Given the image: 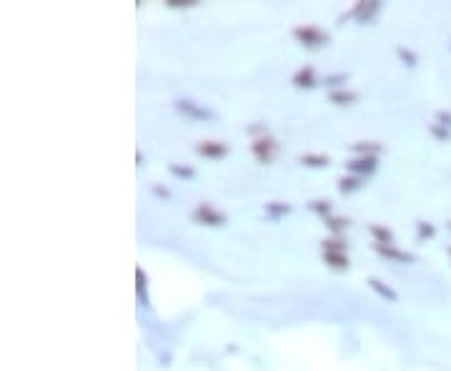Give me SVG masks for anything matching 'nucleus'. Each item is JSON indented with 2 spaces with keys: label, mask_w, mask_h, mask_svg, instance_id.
Returning a JSON list of instances; mask_svg holds the SVG:
<instances>
[{
  "label": "nucleus",
  "mask_w": 451,
  "mask_h": 371,
  "mask_svg": "<svg viewBox=\"0 0 451 371\" xmlns=\"http://www.w3.org/2000/svg\"><path fill=\"white\" fill-rule=\"evenodd\" d=\"M396 56H399L401 58V61H404V63L406 66H416V61H419V58H416L414 56V53H411V51H406V48H396Z\"/></svg>",
  "instance_id": "4be33fe9"
},
{
  "label": "nucleus",
  "mask_w": 451,
  "mask_h": 371,
  "mask_svg": "<svg viewBox=\"0 0 451 371\" xmlns=\"http://www.w3.org/2000/svg\"><path fill=\"white\" fill-rule=\"evenodd\" d=\"M361 186H363V178H358V176H343V178H338V191H341L343 196L356 194Z\"/></svg>",
  "instance_id": "4468645a"
},
{
  "label": "nucleus",
  "mask_w": 451,
  "mask_h": 371,
  "mask_svg": "<svg viewBox=\"0 0 451 371\" xmlns=\"http://www.w3.org/2000/svg\"><path fill=\"white\" fill-rule=\"evenodd\" d=\"M323 263L336 268V271H348V266H351L346 254H323Z\"/></svg>",
  "instance_id": "dca6fc26"
},
{
  "label": "nucleus",
  "mask_w": 451,
  "mask_h": 371,
  "mask_svg": "<svg viewBox=\"0 0 451 371\" xmlns=\"http://www.w3.org/2000/svg\"><path fill=\"white\" fill-rule=\"evenodd\" d=\"M366 283H368V288H371V291H376L381 298H386V301H391V303L399 301V293H396L391 286H386L384 281H379V278H368Z\"/></svg>",
  "instance_id": "9d476101"
},
{
  "label": "nucleus",
  "mask_w": 451,
  "mask_h": 371,
  "mask_svg": "<svg viewBox=\"0 0 451 371\" xmlns=\"http://www.w3.org/2000/svg\"><path fill=\"white\" fill-rule=\"evenodd\" d=\"M323 254H346L348 251V241H343L341 236H331V239L321 241Z\"/></svg>",
  "instance_id": "9b49d317"
},
{
  "label": "nucleus",
  "mask_w": 451,
  "mask_h": 371,
  "mask_svg": "<svg viewBox=\"0 0 451 371\" xmlns=\"http://www.w3.org/2000/svg\"><path fill=\"white\" fill-rule=\"evenodd\" d=\"M291 83H294L296 88H313V85H318L316 70H313L311 66H304V68L296 70V73H294V78H291Z\"/></svg>",
  "instance_id": "6e6552de"
},
{
  "label": "nucleus",
  "mask_w": 451,
  "mask_h": 371,
  "mask_svg": "<svg viewBox=\"0 0 451 371\" xmlns=\"http://www.w3.org/2000/svg\"><path fill=\"white\" fill-rule=\"evenodd\" d=\"M251 151H254V156L259 158L261 163H274L276 156H279V141L266 133V136H261V138H254Z\"/></svg>",
  "instance_id": "f03ea898"
},
{
  "label": "nucleus",
  "mask_w": 451,
  "mask_h": 371,
  "mask_svg": "<svg viewBox=\"0 0 451 371\" xmlns=\"http://www.w3.org/2000/svg\"><path fill=\"white\" fill-rule=\"evenodd\" d=\"M326 226L331 229L333 236H341L343 231L351 226V221H348V219H338V216H331V219H326Z\"/></svg>",
  "instance_id": "a211bd4d"
},
{
  "label": "nucleus",
  "mask_w": 451,
  "mask_h": 371,
  "mask_svg": "<svg viewBox=\"0 0 451 371\" xmlns=\"http://www.w3.org/2000/svg\"><path fill=\"white\" fill-rule=\"evenodd\" d=\"M346 80H348L346 73H338V75H326V80H323V83H326V85H341V83H346Z\"/></svg>",
  "instance_id": "b1692460"
},
{
  "label": "nucleus",
  "mask_w": 451,
  "mask_h": 371,
  "mask_svg": "<svg viewBox=\"0 0 451 371\" xmlns=\"http://www.w3.org/2000/svg\"><path fill=\"white\" fill-rule=\"evenodd\" d=\"M294 38L301 43V46L306 48H321V46H328V33H323L321 28L316 26H299L294 28Z\"/></svg>",
  "instance_id": "f257e3e1"
},
{
  "label": "nucleus",
  "mask_w": 451,
  "mask_h": 371,
  "mask_svg": "<svg viewBox=\"0 0 451 371\" xmlns=\"http://www.w3.org/2000/svg\"><path fill=\"white\" fill-rule=\"evenodd\" d=\"M328 100H331L333 105H351V103H356L358 100V93L356 90H331L328 93Z\"/></svg>",
  "instance_id": "ddd939ff"
},
{
  "label": "nucleus",
  "mask_w": 451,
  "mask_h": 371,
  "mask_svg": "<svg viewBox=\"0 0 451 371\" xmlns=\"http://www.w3.org/2000/svg\"><path fill=\"white\" fill-rule=\"evenodd\" d=\"M304 166H311V168H326L328 163H331V158L323 156V153H306V156L299 158Z\"/></svg>",
  "instance_id": "f3484780"
},
{
  "label": "nucleus",
  "mask_w": 451,
  "mask_h": 371,
  "mask_svg": "<svg viewBox=\"0 0 451 371\" xmlns=\"http://www.w3.org/2000/svg\"><path fill=\"white\" fill-rule=\"evenodd\" d=\"M193 219L203 226H226V221H229L221 211L213 209L211 204H198V209L193 211Z\"/></svg>",
  "instance_id": "7ed1b4c3"
},
{
  "label": "nucleus",
  "mask_w": 451,
  "mask_h": 371,
  "mask_svg": "<svg viewBox=\"0 0 451 371\" xmlns=\"http://www.w3.org/2000/svg\"><path fill=\"white\" fill-rule=\"evenodd\" d=\"M431 133H434L436 138H441V141L449 138V131H444V128H439V126H431Z\"/></svg>",
  "instance_id": "bb28decb"
},
{
  "label": "nucleus",
  "mask_w": 451,
  "mask_h": 371,
  "mask_svg": "<svg viewBox=\"0 0 451 371\" xmlns=\"http://www.w3.org/2000/svg\"><path fill=\"white\" fill-rule=\"evenodd\" d=\"M419 236H421V239H424V236H426V239H434L436 229L431 224H426V221H419Z\"/></svg>",
  "instance_id": "5701e85b"
},
{
  "label": "nucleus",
  "mask_w": 451,
  "mask_h": 371,
  "mask_svg": "<svg viewBox=\"0 0 451 371\" xmlns=\"http://www.w3.org/2000/svg\"><path fill=\"white\" fill-rule=\"evenodd\" d=\"M309 209H311L313 214L323 216V219H331V201H311Z\"/></svg>",
  "instance_id": "aec40b11"
},
{
  "label": "nucleus",
  "mask_w": 451,
  "mask_h": 371,
  "mask_svg": "<svg viewBox=\"0 0 451 371\" xmlns=\"http://www.w3.org/2000/svg\"><path fill=\"white\" fill-rule=\"evenodd\" d=\"M368 231H371V236H373V244H394V231L391 229H386V226H381V224H371L368 226Z\"/></svg>",
  "instance_id": "f8f14e48"
},
{
  "label": "nucleus",
  "mask_w": 451,
  "mask_h": 371,
  "mask_svg": "<svg viewBox=\"0 0 451 371\" xmlns=\"http://www.w3.org/2000/svg\"><path fill=\"white\" fill-rule=\"evenodd\" d=\"M351 151L358 153V156H376V153L384 151V146L376 143V141H361V143H353Z\"/></svg>",
  "instance_id": "2eb2a0df"
},
{
  "label": "nucleus",
  "mask_w": 451,
  "mask_h": 371,
  "mask_svg": "<svg viewBox=\"0 0 451 371\" xmlns=\"http://www.w3.org/2000/svg\"><path fill=\"white\" fill-rule=\"evenodd\" d=\"M373 249H376V254H381V256L391 258V261H399V263H414L416 256L409 251H399L394 244H373Z\"/></svg>",
  "instance_id": "423d86ee"
},
{
  "label": "nucleus",
  "mask_w": 451,
  "mask_h": 371,
  "mask_svg": "<svg viewBox=\"0 0 451 371\" xmlns=\"http://www.w3.org/2000/svg\"><path fill=\"white\" fill-rule=\"evenodd\" d=\"M153 191H156V194H158V196H163V199H168V196H171V194H168V191L158 189V186H156V189H153Z\"/></svg>",
  "instance_id": "cd10ccee"
},
{
  "label": "nucleus",
  "mask_w": 451,
  "mask_h": 371,
  "mask_svg": "<svg viewBox=\"0 0 451 371\" xmlns=\"http://www.w3.org/2000/svg\"><path fill=\"white\" fill-rule=\"evenodd\" d=\"M196 153L198 156H206V158H223L226 153H229V146L221 141H201L196 146Z\"/></svg>",
  "instance_id": "0eeeda50"
},
{
  "label": "nucleus",
  "mask_w": 451,
  "mask_h": 371,
  "mask_svg": "<svg viewBox=\"0 0 451 371\" xmlns=\"http://www.w3.org/2000/svg\"><path fill=\"white\" fill-rule=\"evenodd\" d=\"M436 120H439V126H449L451 128V113H444V110H439V113H436Z\"/></svg>",
  "instance_id": "393cba45"
},
{
  "label": "nucleus",
  "mask_w": 451,
  "mask_h": 371,
  "mask_svg": "<svg viewBox=\"0 0 451 371\" xmlns=\"http://www.w3.org/2000/svg\"><path fill=\"white\" fill-rule=\"evenodd\" d=\"M168 6L171 8H188V6H193V0H168Z\"/></svg>",
  "instance_id": "a878e982"
},
{
  "label": "nucleus",
  "mask_w": 451,
  "mask_h": 371,
  "mask_svg": "<svg viewBox=\"0 0 451 371\" xmlns=\"http://www.w3.org/2000/svg\"><path fill=\"white\" fill-rule=\"evenodd\" d=\"M379 8H381V3L379 0H368V3H356V8H353L348 16H356L361 23H368L371 21L376 13H379Z\"/></svg>",
  "instance_id": "1a4fd4ad"
},
{
  "label": "nucleus",
  "mask_w": 451,
  "mask_h": 371,
  "mask_svg": "<svg viewBox=\"0 0 451 371\" xmlns=\"http://www.w3.org/2000/svg\"><path fill=\"white\" fill-rule=\"evenodd\" d=\"M176 108L181 110V113H186L188 118H196V120H216L218 118V113L193 103V100H176Z\"/></svg>",
  "instance_id": "39448f33"
},
{
  "label": "nucleus",
  "mask_w": 451,
  "mask_h": 371,
  "mask_svg": "<svg viewBox=\"0 0 451 371\" xmlns=\"http://www.w3.org/2000/svg\"><path fill=\"white\" fill-rule=\"evenodd\" d=\"M168 171H171L173 176H178V178H196V168H191V166H176V163H171V166H168Z\"/></svg>",
  "instance_id": "412c9836"
},
{
  "label": "nucleus",
  "mask_w": 451,
  "mask_h": 371,
  "mask_svg": "<svg viewBox=\"0 0 451 371\" xmlns=\"http://www.w3.org/2000/svg\"><path fill=\"white\" fill-rule=\"evenodd\" d=\"M376 166H379V163H376V156H358V158H351V161L346 163V171L351 173V176L366 178L376 171Z\"/></svg>",
  "instance_id": "20e7f679"
},
{
  "label": "nucleus",
  "mask_w": 451,
  "mask_h": 371,
  "mask_svg": "<svg viewBox=\"0 0 451 371\" xmlns=\"http://www.w3.org/2000/svg\"><path fill=\"white\" fill-rule=\"evenodd\" d=\"M266 214H271L274 219H279V216L291 214V206L289 204H281V201H271V204H266Z\"/></svg>",
  "instance_id": "6ab92c4d"
}]
</instances>
